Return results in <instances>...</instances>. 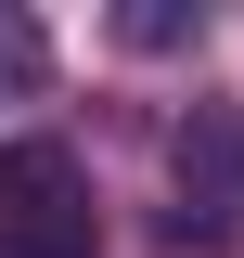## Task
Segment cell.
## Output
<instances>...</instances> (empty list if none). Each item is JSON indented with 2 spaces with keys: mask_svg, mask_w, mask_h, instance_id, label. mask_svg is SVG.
Masks as SVG:
<instances>
[{
  "mask_svg": "<svg viewBox=\"0 0 244 258\" xmlns=\"http://www.w3.org/2000/svg\"><path fill=\"white\" fill-rule=\"evenodd\" d=\"M39 78H52V39H39L26 13H0V103H13V91H39Z\"/></svg>",
  "mask_w": 244,
  "mask_h": 258,
  "instance_id": "cell-4",
  "label": "cell"
},
{
  "mask_svg": "<svg viewBox=\"0 0 244 258\" xmlns=\"http://www.w3.org/2000/svg\"><path fill=\"white\" fill-rule=\"evenodd\" d=\"M116 39H129V52H193V39H206V0H129Z\"/></svg>",
  "mask_w": 244,
  "mask_h": 258,
  "instance_id": "cell-3",
  "label": "cell"
},
{
  "mask_svg": "<svg viewBox=\"0 0 244 258\" xmlns=\"http://www.w3.org/2000/svg\"><path fill=\"white\" fill-rule=\"evenodd\" d=\"M0 258H103V207H90V168L64 155L52 129L0 142Z\"/></svg>",
  "mask_w": 244,
  "mask_h": 258,
  "instance_id": "cell-1",
  "label": "cell"
},
{
  "mask_svg": "<svg viewBox=\"0 0 244 258\" xmlns=\"http://www.w3.org/2000/svg\"><path fill=\"white\" fill-rule=\"evenodd\" d=\"M167 181H180V245H244V103H193Z\"/></svg>",
  "mask_w": 244,
  "mask_h": 258,
  "instance_id": "cell-2",
  "label": "cell"
}]
</instances>
